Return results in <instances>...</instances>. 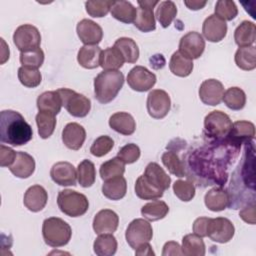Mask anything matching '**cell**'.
Returning <instances> with one entry per match:
<instances>
[{"instance_id":"obj_1","label":"cell","mask_w":256,"mask_h":256,"mask_svg":"<svg viewBox=\"0 0 256 256\" xmlns=\"http://www.w3.org/2000/svg\"><path fill=\"white\" fill-rule=\"evenodd\" d=\"M33 137L32 127L24 117L14 110L0 112V140L12 146L27 144Z\"/></svg>"},{"instance_id":"obj_2","label":"cell","mask_w":256,"mask_h":256,"mask_svg":"<svg viewBox=\"0 0 256 256\" xmlns=\"http://www.w3.org/2000/svg\"><path fill=\"white\" fill-rule=\"evenodd\" d=\"M124 84V75L119 70H103L94 79L95 98L101 104L115 99Z\"/></svg>"},{"instance_id":"obj_3","label":"cell","mask_w":256,"mask_h":256,"mask_svg":"<svg viewBox=\"0 0 256 256\" xmlns=\"http://www.w3.org/2000/svg\"><path fill=\"white\" fill-rule=\"evenodd\" d=\"M42 235L50 247H62L68 244L72 236L70 225L59 217H50L43 221Z\"/></svg>"},{"instance_id":"obj_4","label":"cell","mask_w":256,"mask_h":256,"mask_svg":"<svg viewBox=\"0 0 256 256\" xmlns=\"http://www.w3.org/2000/svg\"><path fill=\"white\" fill-rule=\"evenodd\" d=\"M57 204L61 212L70 217H80L84 215L89 208L87 197L84 194L71 189L59 191Z\"/></svg>"},{"instance_id":"obj_5","label":"cell","mask_w":256,"mask_h":256,"mask_svg":"<svg viewBox=\"0 0 256 256\" xmlns=\"http://www.w3.org/2000/svg\"><path fill=\"white\" fill-rule=\"evenodd\" d=\"M232 124L230 117L226 113L220 110L211 111L204 118V134L209 139L220 142L227 138Z\"/></svg>"},{"instance_id":"obj_6","label":"cell","mask_w":256,"mask_h":256,"mask_svg":"<svg viewBox=\"0 0 256 256\" xmlns=\"http://www.w3.org/2000/svg\"><path fill=\"white\" fill-rule=\"evenodd\" d=\"M56 91L60 95L62 106H64L70 115L78 118L88 115L91 109V101L89 98L68 88H60Z\"/></svg>"},{"instance_id":"obj_7","label":"cell","mask_w":256,"mask_h":256,"mask_svg":"<svg viewBox=\"0 0 256 256\" xmlns=\"http://www.w3.org/2000/svg\"><path fill=\"white\" fill-rule=\"evenodd\" d=\"M153 237V229L151 224L142 218L131 221L126 229L125 238L132 249H136L143 243L150 242Z\"/></svg>"},{"instance_id":"obj_8","label":"cell","mask_w":256,"mask_h":256,"mask_svg":"<svg viewBox=\"0 0 256 256\" xmlns=\"http://www.w3.org/2000/svg\"><path fill=\"white\" fill-rule=\"evenodd\" d=\"M13 42L20 52H24L38 48L41 43V35L35 26L23 24L14 31Z\"/></svg>"},{"instance_id":"obj_9","label":"cell","mask_w":256,"mask_h":256,"mask_svg":"<svg viewBox=\"0 0 256 256\" xmlns=\"http://www.w3.org/2000/svg\"><path fill=\"white\" fill-rule=\"evenodd\" d=\"M147 112L154 119L164 118L171 107V100L168 93L162 89H154L147 96Z\"/></svg>"},{"instance_id":"obj_10","label":"cell","mask_w":256,"mask_h":256,"mask_svg":"<svg viewBox=\"0 0 256 256\" xmlns=\"http://www.w3.org/2000/svg\"><path fill=\"white\" fill-rule=\"evenodd\" d=\"M235 233L233 223L225 217L210 218L207 227V236L214 242L227 243Z\"/></svg>"},{"instance_id":"obj_11","label":"cell","mask_w":256,"mask_h":256,"mask_svg":"<svg viewBox=\"0 0 256 256\" xmlns=\"http://www.w3.org/2000/svg\"><path fill=\"white\" fill-rule=\"evenodd\" d=\"M156 75L149 71L146 67L135 66L127 75V83L129 87L137 92H146L150 90L156 83Z\"/></svg>"},{"instance_id":"obj_12","label":"cell","mask_w":256,"mask_h":256,"mask_svg":"<svg viewBox=\"0 0 256 256\" xmlns=\"http://www.w3.org/2000/svg\"><path fill=\"white\" fill-rule=\"evenodd\" d=\"M204 49L205 40L203 36L196 31H190L181 37L178 51L186 58L193 60L198 59L203 54Z\"/></svg>"},{"instance_id":"obj_13","label":"cell","mask_w":256,"mask_h":256,"mask_svg":"<svg viewBox=\"0 0 256 256\" xmlns=\"http://www.w3.org/2000/svg\"><path fill=\"white\" fill-rule=\"evenodd\" d=\"M223 94V84L217 79L204 80L199 88V98L206 105H219L222 101Z\"/></svg>"},{"instance_id":"obj_14","label":"cell","mask_w":256,"mask_h":256,"mask_svg":"<svg viewBox=\"0 0 256 256\" xmlns=\"http://www.w3.org/2000/svg\"><path fill=\"white\" fill-rule=\"evenodd\" d=\"M76 32L84 45H97L103 38L101 26L90 19H82L79 21L76 26Z\"/></svg>"},{"instance_id":"obj_15","label":"cell","mask_w":256,"mask_h":256,"mask_svg":"<svg viewBox=\"0 0 256 256\" xmlns=\"http://www.w3.org/2000/svg\"><path fill=\"white\" fill-rule=\"evenodd\" d=\"M51 179L60 186H75L77 181V170L66 161L55 163L50 170Z\"/></svg>"},{"instance_id":"obj_16","label":"cell","mask_w":256,"mask_h":256,"mask_svg":"<svg viewBox=\"0 0 256 256\" xmlns=\"http://www.w3.org/2000/svg\"><path fill=\"white\" fill-rule=\"evenodd\" d=\"M202 33L209 42H220L227 34V24L215 14H211L203 22Z\"/></svg>"},{"instance_id":"obj_17","label":"cell","mask_w":256,"mask_h":256,"mask_svg":"<svg viewBox=\"0 0 256 256\" xmlns=\"http://www.w3.org/2000/svg\"><path fill=\"white\" fill-rule=\"evenodd\" d=\"M119 217L116 212L110 209L100 210L93 219V229L96 234L113 233L117 230Z\"/></svg>"},{"instance_id":"obj_18","label":"cell","mask_w":256,"mask_h":256,"mask_svg":"<svg viewBox=\"0 0 256 256\" xmlns=\"http://www.w3.org/2000/svg\"><path fill=\"white\" fill-rule=\"evenodd\" d=\"M86 139L84 127L76 122L68 123L62 131V141L71 150H79Z\"/></svg>"},{"instance_id":"obj_19","label":"cell","mask_w":256,"mask_h":256,"mask_svg":"<svg viewBox=\"0 0 256 256\" xmlns=\"http://www.w3.org/2000/svg\"><path fill=\"white\" fill-rule=\"evenodd\" d=\"M48 194L44 187L41 185H33L29 187L23 198V203L25 207L32 212L41 211L47 204Z\"/></svg>"},{"instance_id":"obj_20","label":"cell","mask_w":256,"mask_h":256,"mask_svg":"<svg viewBox=\"0 0 256 256\" xmlns=\"http://www.w3.org/2000/svg\"><path fill=\"white\" fill-rule=\"evenodd\" d=\"M255 137V126L249 121H236L232 124L231 131L227 136V142L232 145H238L249 141Z\"/></svg>"},{"instance_id":"obj_21","label":"cell","mask_w":256,"mask_h":256,"mask_svg":"<svg viewBox=\"0 0 256 256\" xmlns=\"http://www.w3.org/2000/svg\"><path fill=\"white\" fill-rule=\"evenodd\" d=\"M9 170L18 178H28L35 171V160L30 154L23 151H18L15 161L9 167Z\"/></svg>"},{"instance_id":"obj_22","label":"cell","mask_w":256,"mask_h":256,"mask_svg":"<svg viewBox=\"0 0 256 256\" xmlns=\"http://www.w3.org/2000/svg\"><path fill=\"white\" fill-rule=\"evenodd\" d=\"M145 178L158 189L165 191L169 189L171 184V178L164 171V169L156 162H150L144 171Z\"/></svg>"},{"instance_id":"obj_23","label":"cell","mask_w":256,"mask_h":256,"mask_svg":"<svg viewBox=\"0 0 256 256\" xmlns=\"http://www.w3.org/2000/svg\"><path fill=\"white\" fill-rule=\"evenodd\" d=\"M229 202V194L222 187H214L210 189L204 196V203L206 207L213 212L223 211L228 207Z\"/></svg>"},{"instance_id":"obj_24","label":"cell","mask_w":256,"mask_h":256,"mask_svg":"<svg viewBox=\"0 0 256 256\" xmlns=\"http://www.w3.org/2000/svg\"><path fill=\"white\" fill-rule=\"evenodd\" d=\"M109 126L122 135H131L136 130V122L133 116L127 112H116L109 118Z\"/></svg>"},{"instance_id":"obj_25","label":"cell","mask_w":256,"mask_h":256,"mask_svg":"<svg viewBox=\"0 0 256 256\" xmlns=\"http://www.w3.org/2000/svg\"><path fill=\"white\" fill-rule=\"evenodd\" d=\"M101 48L98 45H84L77 54V61L83 68L95 69L100 66Z\"/></svg>"},{"instance_id":"obj_26","label":"cell","mask_w":256,"mask_h":256,"mask_svg":"<svg viewBox=\"0 0 256 256\" xmlns=\"http://www.w3.org/2000/svg\"><path fill=\"white\" fill-rule=\"evenodd\" d=\"M102 194L110 200H120L127 192V182L123 176L105 180L102 185Z\"/></svg>"},{"instance_id":"obj_27","label":"cell","mask_w":256,"mask_h":256,"mask_svg":"<svg viewBox=\"0 0 256 256\" xmlns=\"http://www.w3.org/2000/svg\"><path fill=\"white\" fill-rule=\"evenodd\" d=\"M256 39V27L251 21H242L234 31V40L239 47L253 46Z\"/></svg>"},{"instance_id":"obj_28","label":"cell","mask_w":256,"mask_h":256,"mask_svg":"<svg viewBox=\"0 0 256 256\" xmlns=\"http://www.w3.org/2000/svg\"><path fill=\"white\" fill-rule=\"evenodd\" d=\"M36 104L39 111L57 115L61 110L62 100L57 91H46L38 96Z\"/></svg>"},{"instance_id":"obj_29","label":"cell","mask_w":256,"mask_h":256,"mask_svg":"<svg viewBox=\"0 0 256 256\" xmlns=\"http://www.w3.org/2000/svg\"><path fill=\"white\" fill-rule=\"evenodd\" d=\"M110 12L112 17L116 20L129 24L134 22L137 13V8H135L129 1H113Z\"/></svg>"},{"instance_id":"obj_30","label":"cell","mask_w":256,"mask_h":256,"mask_svg":"<svg viewBox=\"0 0 256 256\" xmlns=\"http://www.w3.org/2000/svg\"><path fill=\"white\" fill-rule=\"evenodd\" d=\"M117 246V240L112 233H103L95 239L93 249L98 256H112L116 253Z\"/></svg>"},{"instance_id":"obj_31","label":"cell","mask_w":256,"mask_h":256,"mask_svg":"<svg viewBox=\"0 0 256 256\" xmlns=\"http://www.w3.org/2000/svg\"><path fill=\"white\" fill-rule=\"evenodd\" d=\"M125 60L121 52L116 47H108L101 52L100 66L103 70H118L120 69Z\"/></svg>"},{"instance_id":"obj_32","label":"cell","mask_w":256,"mask_h":256,"mask_svg":"<svg viewBox=\"0 0 256 256\" xmlns=\"http://www.w3.org/2000/svg\"><path fill=\"white\" fill-rule=\"evenodd\" d=\"M169 69L176 76L187 77L193 70V61L183 56L179 51H176L170 58Z\"/></svg>"},{"instance_id":"obj_33","label":"cell","mask_w":256,"mask_h":256,"mask_svg":"<svg viewBox=\"0 0 256 256\" xmlns=\"http://www.w3.org/2000/svg\"><path fill=\"white\" fill-rule=\"evenodd\" d=\"M169 212V206L162 200L155 199L148 202L141 208L142 216L148 221H158L163 219Z\"/></svg>"},{"instance_id":"obj_34","label":"cell","mask_w":256,"mask_h":256,"mask_svg":"<svg viewBox=\"0 0 256 256\" xmlns=\"http://www.w3.org/2000/svg\"><path fill=\"white\" fill-rule=\"evenodd\" d=\"M182 253L186 256H204L205 243L202 237L193 234H187L182 239Z\"/></svg>"},{"instance_id":"obj_35","label":"cell","mask_w":256,"mask_h":256,"mask_svg":"<svg viewBox=\"0 0 256 256\" xmlns=\"http://www.w3.org/2000/svg\"><path fill=\"white\" fill-rule=\"evenodd\" d=\"M135 193L136 195L143 200H155L163 196L164 191L158 189L152 185L144 175H141L137 178L135 182Z\"/></svg>"},{"instance_id":"obj_36","label":"cell","mask_w":256,"mask_h":256,"mask_svg":"<svg viewBox=\"0 0 256 256\" xmlns=\"http://www.w3.org/2000/svg\"><path fill=\"white\" fill-rule=\"evenodd\" d=\"M237 67L242 70L250 71L256 67V49L254 46L239 47L234 56Z\"/></svg>"},{"instance_id":"obj_37","label":"cell","mask_w":256,"mask_h":256,"mask_svg":"<svg viewBox=\"0 0 256 256\" xmlns=\"http://www.w3.org/2000/svg\"><path fill=\"white\" fill-rule=\"evenodd\" d=\"M114 47H116L121 52L125 62L133 64L136 63L139 58L138 45L132 38L120 37L115 41Z\"/></svg>"},{"instance_id":"obj_38","label":"cell","mask_w":256,"mask_h":256,"mask_svg":"<svg viewBox=\"0 0 256 256\" xmlns=\"http://www.w3.org/2000/svg\"><path fill=\"white\" fill-rule=\"evenodd\" d=\"M177 15V7L176 4L171 1V0H166V1H161L159 2L156 12H155V17L161 24L163 28H167L170 26L172 21Z\"/></svg>"},{"instance_id":"obj_39","label":"cell","mask_w":256,"mask_h":256,"mask_svg":"<svg viewBox=\"0 0 256 256\" xmlns=\"http://www.w3.org/2000/svg\"><path fill=\"white\" fill-rule=\"evenodd\" d=\"M134 26L142 32H151L156 29V21L153 9L138 7Z\"/></svg>"},{"instance_id":"obj_40","label":"cell","mask_w":256,"mask_h":256,"mask_svg":"<svg viewBox=\"0 0 256 256\" xmlns=\"http://www.w3.org/2000/svg\"><path fill=\"white\" fill-rule=\"evenodd\" d=\"M222 101L229 109L239 111L246 104V94L239 87H230L224 92Z\"/></svg>"},{"instance_id":"obj_41","label":"cell","mask_w":256,"mask_h":256,"mask_svg":"<svg viewBox=\"0 0 256 256\" xmlns=\"http://www.w3.org/2000/svg\"><path fill=\"white\" fill-rule=\"evenodd\" d=\"M96 179V170L94 163L88 159H84L77 167V180L80 186L84 188L91 187Z\"/></svg>"},{"instance_id":"obj_42","label":"cell","mask_w":256,"mask_h":256,"mask_svg":"<svg viewBox=\"0 0 256 256\" xmlns=\"http://www.w3.org/2000/svg\"><path fill=\"white\" fill-rule=\"evenodd\" d=\"M56 115L49 113V112H42L39 111V113L36 115V124L38 127V134L42 139L49 138L56 126Z\"/></svg>"},{"instance_id":"obj_43","label":"cell","mask_w":256,"mask_h":256,"mask_svg":"<svg viewBox=\"0 0 256 256\" xmlns=\"http://www.w3.org/2000/svg\"><path fill=\"white\" fill-rule=\"evenodd\" d=\"M99 172L102 180L104 181L118 176H123L125 172V163L116 156L102 163Z\"/></svg>"},{"instance_id":"obj_44","label":"cell","mask_w":256,"mask_h":256,"mask_svg":"<svg viewBox=\"0 0 256 256\" xmlns=\"http://www.w3.org/2000/svg\"><path fill=\"white\" fill-rule=\"evenodd\" d=\"M163 165L168 169V171L177 176V177H183L185 176V168L183 162L180 160L179 156L173 152V151H167L162 154L161 157Z\"/></svg>"},{"instance_id":"obj_45","label":"cell","mask_w":256,"mask_h":256,"mask_svg":"<svg viewBox=\"0 0 256 256\" xmlns=\"http://www.w3.org/2000/svg\"><path fill=\"white\" fill-rule=\"evenodd\" d=\"M18 79L22 85L28 88H35L40 85L42 75L38 69L21 66L18 69Z\"/></svg>"},{"instance_id":"obj_46","label":"cell","mask_w":256,"mask_h":256,"mask_svg":"<svg viewBox=\"0 0 256 256\" xmlns=\"http://www.w3.org/2000/svg\"><path fill=\"white\" fill-rule=\"evenodd\" d=\"M44 62V52L38 47L28 51L20 52V63L22 66L38 69Z\"/></svg>"},{"instance_id":"obj_47","label":"cell","mask_w":256,"mask_h":256,"mask_svg":"<svg viewBox=\"0 0 256 256\" xmlns=\"http://www.w3.org/2000/svg\"><path fill=\"white\" fill-rule=\"evenodd\" d=\"M215 15L220 19L226 21L233 20L238 14V8L234 1L219 0L215 4Z\"/></svg>"},{"instance_id":"obj_48","label":"cell","mask_w":256,"mask_h":256,"mask_svg":"<svg viewBox=\"0 0 256 256\" xmlns=\"http://www.w3.org/2000/svg\"><path fill=\"white\" fill-rule=\"evenodd\" d=\"M113 1L111 0H96V1H86L85 8L86 12L94 17V18H101L108 14L111 10Z\"/></svg>"},{"instance_id":"obj_49","label":"cell","mask_w":256,"mask_h":256,"mask_svg":"<svg viewBox=\"0 0 256 256\" xmlns=\"http://www.w3.org/2000/svg\"><path fill=\"white\" fill-rule=\"evenodd\" d=\"M173 191L176 197L183 202L191 201L195 196V186L188 180H177L173 184Z\"/></svg>"},{"instance_id":"obj_50","label":"cell","mask_w":256,"mask_h":256,"mask_svg":"<svg viewBox=\"0 0 256 256\" xmlns=\"http://www.w3.org/2000/svg\"><path fill=\"white\" fill-rule=\"evenodd\" d=\"M113 146V139L107 135H102L93 141L90 147V152L95 157H102L108 154L112 150Z\"/></svg>"},{"instance_id":"obj_51","label":"cell","mask_w":256,"mask_h":256,"mask_svg":"<svg viewBox=\"0 0 256 256\" xmlns=\"http://www.w3.org/2000/svg\"><path fill=\"white\" fill-rule=\"evenodd\" d=\"M140 154H141L140 148L134 143H129L123 146L118 151L117 157L121 159L125 164H132L139 159Z\"/></svg>"},{"instance_id":"obj_52","label":"cell","mask_w":256,"mask_h":256,"mask_svg":"<svg viewBox=\"0 0 256 256\" xmlns=\"http://www.w3.org/2000/svg\"><path fill=\"white\" fill-rule=\"evenodd\" d=\"M17 152L3 144L0 145V165L2 167H10L15 161Z\"/></svg>"},{"instance_id":"obj_53","label":"cell","mask_w":256,"mask_h":256,"mask_svg":"<svg viewBox=\"0 0 256 256\" xmlns=\"http://www.w3.org/2000/svg\"><path fill=\"white\" fill-rule=\"evenodd\" d=\"M208 217H199L193 222V232L200 237H207V227L209 222Z\"/></svg>"},{"instance_id":"obj_54","label":"cell","mask_w":256,"mask_h":256,"mask_svg":"<svg viewBox=\"0 0 256 256\" xmlns=\"http://www.w3.org/2000/svg\"><path fill=\"white\" fill-rule=\"evenodd\" d=\"M239 216L242 218L243 221L249 224H255V204L252 202L251 204H248L246 207H244L240 213Z\"/></svg>"},{"instance_id":"obj_55","label":"cell","mask_w":256,"mask_h":256,"mask_svg":"<svg viewBox=\"0 0 256 256\" xmlns=\"http://www.w3.org/2000/svg\"><path fill=\"white\" fill-rule=\"evenodd\" d=\"M163 256H168V255H183L181 246L174 241H169L166 242L163 246V251H162Z\"/></svg>"},{"instance_id":"obj_56","label":"cell","mask_w":256,"mask_h":256,"mask_svg":"<svg viewBox=\"0 0 256 256\" xmlns=\"http://www.w3.org/2000/svg\"><path fill=\"white\" fill-rule=\"evenodd\" d=\"M135 255H147V256H151V255H155V253L152 250L151 245L149 244V242L147 243H143L140 246H138L135 249Z\"/></svg>"},{"instance_id":"obj_57","label":"cell","mask_w":256,"mask_h":256,"mask_svg":"<svg viewBox=\"0 0 256 256\" xmlns=\"http://www.w3.org/2000/svg\"><path fill=\"white\" fill-rule=\"evenodd\" d=\"M184 4L190 10H199L202 9L206 4L207 1H198V0H185Z\"/></svg>"},{"instance_id":"obj_58","label":"cell","mask_w":256,"mask_h":256,"mask_svg":"<svg viewBox=\"0 0 256 256\" xmlns=\"http://www.w3.org/2000/svg\"><path fill=\"white\" fill-rule=\"evenodd\" d=\"M137 3H138V5H139V7L153 9L156 5L159 4V1H157V0H155V1H152V0H143V1H138Z\"/></svg>"},{"instance_id":"obj_59","label":"cell","mask_w":256,"mask_h":256,"mask_svg":"<svg viewBox=\"0 0 256 256\" xmlns=\"http://www.w3.org/2000/svg\"><path fill=\"white\" fill-rule=\"evenodd\" d=\"M1 42H2V44L4 45L3 50H2V59H1V64H4V63H5V61H6L7 59H9V47H6V44H5L4 39H3V38H1Z\"/></svg>"}]
</instances>
